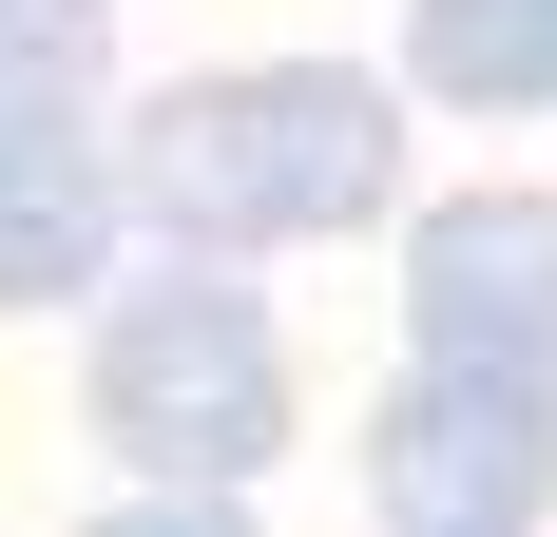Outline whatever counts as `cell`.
Here are the masks:
<instances>
[{"label":"cell","instance_id":"1","mask_svg":"<svg viewBox=\"0 0 557 537\" xmlns=\"http://www.w3.org/2000/svg\"><path fill=\"white\" fill-rule=\"evenodd\" d=\"M115 173H135V230L212 268L327 250L404 192V77H346V58H231V77H154L115 115Z\"/></svg>","mask_w":557,"mask_h":537},{"label":"cell","instance_id":"2","mask_svg":"<svg viewBox=\"0 0 557 537\" xmlns=\"http://www.w3.org/2000/svg\"><path fill=\"white\" fill-rule=\"evenodd\" d=\"M77 423L135 499H250L288 461V326L250 308V268L173 250L135 288H97V365H77Z\"/></svg>","mask_w":557,"mask_h":537},{"label":"cell","instance_id":"3","mask_svg":"<svg viewBox=\"0 0 557 537\" xmlns=\"http://www.w3.org/2000/svg\"><path fill=\"white\" fill-rule=\"evenodd\" d=\"M366 499H385V537H539L557 519V384L404 346V384L366 403Z\"/></svg>","mask_w":557,"mask_h":537},{"label":"cell","instance_id":"4","mask_svg":"<svg viewBox=\"0 0 557 537\" xmlns=\"http://www.w3.org/2000/svg\"><path fill=\"white\" fill-rule=\"evenodd\" d=\"M404 346L557 384V192H443V212H404Z\"/></svg>","mask_w":557,"mask_h":537},{"label":"cell","instance_id":"5","mask_svg":"<svg viewBox=\"0 0 557 537\" xmlns=\"http://www.w3.org/2000/svg\"><path fill=\"white\" fill-rule=\"evenodd\" d=\"M115 250H135V173L77 97H0V326L97 308Z\"/></svg>","mask_w":557,"mask_h":537},{"label":"cell","instance_id":"6","mask_svg":"<svg viewBox=\"0 0 557 537\" xmlns=\"http://www.w3.org/2000/svg\"><path fill=\"white\" fill-rule=\"evenodd\" d=\"M404 97H443V115H557V0H404Z\"/></svg>","mask_w":557,"mask_h":537},{"label":"cell","instance_id":"7","mask_svg":"<svg viewBox=\"0 0 557 537\" xmlns=\"http://www.w3.org/2000/svg\"><path fill=\"white\" fill-rule=\"evenodd\" d=\"M115 39V0H0V97H77Z\"/></svg>","mask_w":557,"mask_h":537}]
</instances>
